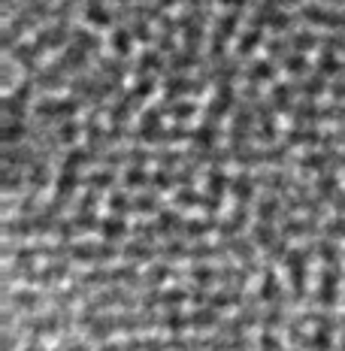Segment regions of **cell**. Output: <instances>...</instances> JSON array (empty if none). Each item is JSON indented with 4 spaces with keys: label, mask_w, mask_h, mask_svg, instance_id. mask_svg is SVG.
Instances as JSON below:
<instances>
[{
    "label": "cell",
    "mask_w": 345,
    "mask_h": 351,
    "mask_svg": "<svg viewBox=\"0 0 345 351\" xmlns=\"http://www.w3.org/2000/svg\"><path fill=\"white\" fill-rule=\"evenodd\" d=\"M294 91L300 94L303 100H315V97H321V94L327 91V76L324 73H309V76H303V79H297L294 82Z\"/></svg>",
    "instance_id": "cell-1"
},
{
    "label": "cell",
    "mask_w": 345,
    "mask_h": 351,
    "mask_svg": "<svg viewBox=\"0 0 345 351\" xmlns=\"http://www.w3.org/2000/svg\"><path fill=\"white\" fill-rule=\"evenodd\" d=\"M254 185H258V176H252L248 170H242V173L233 176V182H230V194L237 197V203L248 206V203H252V197H254Z\"/></svg>",
    "instance_id": "cell-2"
},
{
    "label": "cell",
    "mask_w": 345,
    "mask_h": 351,
    "mask_svg": "<svg viewBox=\"0 0 345 351\" xmlns=\"http://www.w3.org/2000/svg\"><path fill=\"white\" fill-rule=\"evenodd\" d=\"M160 112L170 115L176 124H185L188 119L197 115V104H191V100H167V104H160Z\"/></svg>",
    "instance_id": "cell-3"
},
{
    "label": "cell",
    "mask_w": 345,
    "mask_h": 351,
    "mask_svg": "<svg viewBox=\"0 0 345 351\" xmlns=\"http://www.w3.org/2000/svg\"><path fill=\"white\" fill-rule=\"evenodd\" d=\"M134 31L130 27H112V36H109V46H112V55L115 58H130L134 52Z\"/></svg>",
    "instance_id": "cell-4"
},
{
    "label": "cell",
    "mask_w": 345,
    "mask_h": 351,
    "mask_svg": "<svg viewBox=\"0 0 345 351\" xmlns=\"http://www.w3.org/2000/svg\"><path fill=\"white\" fill-rule=\"evenodd\" d=\"M100 237H104V243H119V239L124 237V233H128V221H124L121 215H109V218H104V221H100Z\"/></svg>",
    "instance_id": "cell-5"
},
{
    "label": "cell",
    "mask_w": 345,
    "mask_h": 351,
    "mask_svg": "<svg viewBox=\"0 0 345 351\" xmlns=\"http://www.w3.org/2000/svg\"><path fill=\"white\" fill-rule=\"evenodd\" d=\"M164 206H160V194L155 191V188H149V191H139L134 197V212H145V215H155V212H160Z\"/></svg>",
    "instance_id": "cell-6"
}]
</instances>
